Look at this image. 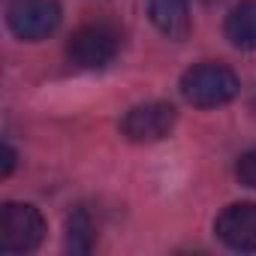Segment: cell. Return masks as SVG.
<instances>
[{
    "instance_id": "52a82bcc",
    "label": "cell",
    "mask_w": 256,
    "mask_h": 256,
    "mask_svg": "<svg viewBox=\"0 0 256 256\" xmlns=\"http://www.w3.org/2000/svg\"><path fill=\"white\" fill-rule=\"evenodd\" d=\"M148 12L154 28L166 36V40H187L193 30V18H190V0H148Z\"/></svg>"
},
{
    "instance_id": "9c48e42d",
    "label": "cell",
    "mask_w": 256,
    "mask_h": 256,
    "mask_svg": "<svg viewBox=\"0 0 256 256\" xmlns=\"http://www.w3.org/2000/svg\"><path fill=\"white\" fill-rule=\"evenodd\" d=\"M96 247V223L88 208H72L66 217V250L76 256H88Z\"/></svg>"
},
{
    "instance_id": "ba28073f",
    "label": "cell",
    "mask_w": 256,
    "mask_h": 256,
    "mask_svg": "<svg viewBox=\"0 0 256 256\" xmlns=\"http://www.w3.org/2000/svg\"><path fill=\"white\" fill-rule=\"evenodd\" d=\"M226 40L241 52H256V0H241L229 10L223 24Z\"/></svg>"
},
{
    "instance_id": "277c9868",
    "label": "cell",
    "mask_w": 256,
    "mask_h": 256,
    "mask_svg": "<svg viewBox=\"0 0 256 256\" xmlns=\"http://www.w3.org/2000/svg\"><path fill=\"white\" fill-rule=\"evenodd\" d=\"M64 12L58 0H12L6 10L10 30L24 42H40L52 36L60 24Z\"/></svg>"
},
{
    "instance_id": "8fae6325",
    "label": "cell",
    "mask_w": 256,
    "mask_h": 256,
    "mask_svg": "<svg viewBox=\"0 0 256 256\" xmlns=\"http://www.w3.org/2000/svg\"><path fill=\"white\" fill-rule=\"evenodd\" d=\"M0 157H4L0 175H4V178H10V175H12V169H16V160H18V154H16V151H12V145L6 142V145H4V151H0Z\"/></svg>"
},
{
    "instance_id": "5b68a950",
    "label": "cell",
    "mask_w": 256,
    "mask_h": 256,
    "mask_svg": "<svg viewBox=\"0 0 256 256\" xmlns=\"http://www.w3.org/2000/svg\"><path fill=\"white\" fill-rule=\"evenodd\" d=\"M178 124V108L172 102H142V106H133L130 112L124 114L120 120V133L130 139V142H139V145H151V142H163Z\"/></svg>"
},
{
    "instance_id": "30bf717a",
    "label": "cell",
    "mask_w": 256,
    "mask_h": 256,
    "mask_svg": "<svg viewBox=\"0 0 256 256\" xmlns=\"http://www.w3.org/2000/svg\"><path fill=\"white\" fill-rule=\"evenodd\" d=\"M235 175H238V181H241L244 187L256 190V148H250V151H244V154L238 157Z\"/></svg>"
},
{
    "instance_id": "8992f818",
    "label": "cell",
    "mask_w": 256,
    "mask_h": 256,
    "mask_svg": "<svg viewBox=\"0 0 256 256\" xmlns=\"http://www.w3.org/2000/svg\"><path fill=\"white\" fill-rule=\"evenodd\" d=\"M214 232L229 250L256 253V202H235L223 208L214 220Z\"/></svg>"
},
{
    "instance_id": "7a4b0ae2",
    "label": "cell",
    "mask_w": 256,
    "mask_h": 256,
    "mask_svg": "<svg viewBox=\"0 0 256 256\" xmlns=\"http://www.w3.org/2000/svg\"><path fill=\"white\" fill-rule=\"evenodd\" d=\"M118 52H120V34L108 22H88L66 42V58L78 70H102L118 58Z\"/></svg>"
},
{
    "instance_id": "3957f363",
    "label": "cell",
    "mask_w": 256,
    "mask_h": 256,
    "mask_svg": "<svg viewBox=\"0 0 256 256\" xmlns=\"http://www.w3.org/2000/svg\"><path fill=\"white\" fill-rule=\"evenodd\" d=\"M46 238V217L36 205L6 202L0 214V250L4 253H34Z\"/></svg>"
},
{
    "instance_id": "6da1fadb",
    "label": "cell",
    "mask_w": 256,
    "mask_h": 256,
    "mask_svg": "<svg viewBox=\"0 0 256 256\" xmlns=\"http://www.w3.org/2000/svg\"><path fill=\"white\" fill-rule=\"evenodd\" d=\"M181 96L196 106V108H217V106H226L238 96V76L226 66V64H217V60H205V64H196L190 66L184 76H181Z\"/></svg>"
}]
</instances>
